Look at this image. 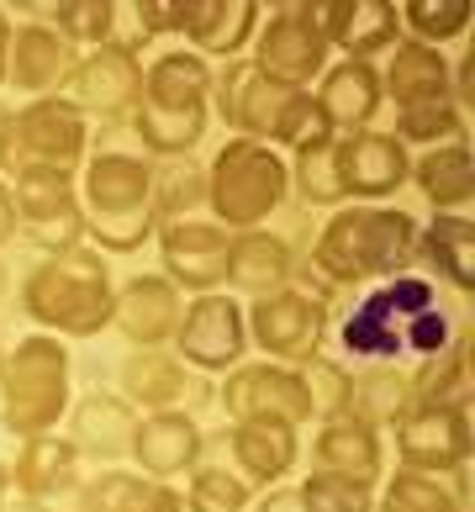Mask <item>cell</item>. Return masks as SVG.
I'll return each mask as SVG.
<instances>
[{"instance_id": "e0dca14e", "label": "cell", "mask_w": 475, "mask_h": 512, "mask_svg": "<svg viewBox=\"0 0 475 512\" xmlns=\"http://www.w3.org/2000/svg\"><path fill=\"white\" fill-rule=\"evenodd\" d=\"M16 148H22V164L80 169L90 159V122L64 96L22 101L16 106Z\"/></svg>"}, {"instance_id": "bcb514c9", "label": "cell", "mask_w": 475, "mask_h": 512, "mask_svg": "<svg viewBox=\"0 0 475 512\" xmlns=\"http://www.w3.org/2000/svg\"><path fill=\"white\" fill-rule=\"evenodd\" d=\"M132 491H138V470L106 465L95 481H85L80 491H74V512H127Z\"/></svg>"}, {"instance_id": "30bf717a", "label": "cell", "mask_w": 475, "mask_h": 512, "mask_svg": "<svg viewBox=\"0 0 475 512\" xmlns=\"http://www.w3.org/2000/svg\"><path fill=\"white\" fill-rule=\"evenodd\" d=\"M249 64L280 90H312L322 80V69L333 64L317 6H280L264 16L249 43Z\"/></svg>"}, {"instance_id": "7dc6e473", "label": "cell", "mask_w": 475, "mask_h": 512, "mask_svg": "<svg viewBox=\"0 0 475 512\" xmlns=\"http://www.w3.org/2000/svg\"><path fill=\"white\" fill-rule=\"evenodd\" d=\"M454 333H460L454 317L444 307H428V312H417V317L402 322V349L417 354V359H433V354H444L454 344Z\"/></svg>"}, {"instance_id": "ffe728a7", "label": "cell", "mask_w": 475, "mask_h": 512, "mask_svg": "<svg viewBox=\"0 0 475 512\" xmlns=\"http://www.w3.org/2000/svg\"><path fill=\"white\" fill-rule=\"evenodd\" d=\"M80 64L59 32H53L43 16L11 27V48H6V90H16L22 101H43V96H64L69 74Z\"/></svg>"}, {"instance_id": "5b68a950", "label": "cell", "mask_w": 475, "mask_h": 512, "mask_svg": "<svg viewBox=\"0 0 475 512\" xmlns=\"http://www.w3.org/2000/svg\"><path fill=\"white\" fill-rule=\"evenodd\" d=\"M74 402V359L53 333H27L0 349V428L11 439H37L64 423Z\"/></svg>"}, {"instance_id": "db71d44e", "label": "cell", "mask_w": 475, "mask_h": 512, "mask_svg": "<svg viewBox=\"0 0 475 512\" xmlns=\"http://www.w3.org/2000/svg\"><path fill=\"white\" fill-rule=\"evenodd\" d=\"M6 48H11V16L0 11V90H6Z\"/></svg>"}, {"instance_id": "681fc988", "label": "cell", "mask_w": 475, "mask_h": 512, "mask_svg": "<svg viewBox=\"0 0 475 512\" xmlns=\"http://www.w3.org/2000/svg\"><path fill=\"white\" fill-rule=\"evenodd\" d=\"M127 512H185V491L175 481H148L138 476V491H132Z\"/></svg>"}, {"instance_id": "4dcf8cb0", "label": "cell", "mask_w": 475, "mask_h": 512, "mask_svg": "<svg viewBox=\"0 0 475 512\" xmlns=\"http://www.w3.org/2000/svg\"><path fill=\"white\" fill-rule=\"evenodd\" d=\"M312 101L322 106V117L333 122L338 138H344V132H365V127H375L380 106H386V96H380V69L375 64L338 59V64L322 69Z\"/></svg>"}, {"instance_id": "9f6ffc18", "label": "cell", "mask_w": 475, "mask_h": 512, "mask_svg": "<svg viewBox=\"0 0 475 512\" xmlns=\"http://www.w3.org/2000/svg\"><path fill=\"white\" fill-rule=\"evenodd\" d=\"M6 497H11V465L0 460V507H6Z\"/></svg>"}, {"instance_id": "e575fe53", "label": "cell", "mask_w": 475, "mask_h": 512, "mask_svg": "<svg viewBox=\"0 0 475 512\" xmlns=\"http://www.w3.org/2000/svg\"><path fill=\"white\" fill-rule=\"evenodd\" d=\"M407 381H412L417 407H465L470 402V333L460 328L444 354L417 359V370H407Z\"/></svg>"}, {"instance_id": "8fae6325", "label": "cell", "mask_w": 475, "mask_h": 512, "mask_svg": "<svg viewBox=\"0 0 475 512\" xmlns=\"http://www.w3.org/2000/svg\"><path fill=\"white\" fill-rule=\"evenodd\" d=\"M143 96V43L138 37H117L106 48L80 53L64 101L80 111L85 122H127L132 106Z\"/></svg>"}, {"instance_id": "1f68e13d", "label": "cell", "mask_w": 475, "mask_h": 512, "mask_svg": "<svg viewBox=\"0 0 475 512\" xmlns=\"http://www.w3.org/2000/svg\"><path fill=\"white\" fill-rule=\"evenodd\" d=\"M380 96L402 106H423V101H449V59L439 48H423L402 37V43L391 48L386 69H380Z\"/></svg>"}, {"instance_id": "3957f363", "label": "cell", "mask_w": 475, "mask_h": 512, "mask_svg": "<svg viewBox=\"0 0 475 512\" xmlns=\"http://www.w3.org/2000/svg\"><path fill=\"white\" fill-rule=\"evenodd\" d=\"M16 307L37 333L53 338H101L111 328V307H117V286H111L106 254H95L90 243L69 254H43L22 275Z\"/></svg>"}, {"instance_id": "4fadbf2b", "label": "cell", "mask_w": 475, "mask_h": 512, "mask_svg": "<svg viewBox=\"0 0 475 512\" xmlns=\"http://www.w3.org/2000/svg\"><path fill=\"white\" fill-rule=\"evenodd\" d=\"M217 407L227 412V423H285V428H307L312 423V402L301 386V370L291 365H270V359H243L238 370L222 375L217 386Z\"/></svg>"}, {"instance_id": "52a82bcc", "label": "cell", "mask_w": 475, "mask_h": 512, "mask_svg": "<svg viewBox=\"0 0 475 512\" xmlns=\"http://www.w3.org/2000/svg\"><path fill=\"white\" fill-rule=\"evenodd\" d=\"M439 307V286L417 270H402L391 280H380L375 291H365L354 301V312L338 322V349L344 359H359V365H396L402 349V322Z\"/></svg>"}, {"instance_id": "4316f807", "label": "cell", "mask_w": 475, "mask_h": 512, "mask_svg": "<svg viewBox=\"0 0 475 512\" xmlns=\"http://www.w3.org/2000/svg\"><path fill=\"white\" fill-rule=\"evenodd\" d=\"M85 486V460L59 428L53 433H37V439H22L11 460V491L16 497H32V502H64Z\"/></svg>"}, {"instance_id": "cb8c5ba5", "label": "cell", "mask_w": 475, "mask_h": 512, "mask_svg": "<svg viewBox=\"0 0 475 512\" xmlns=\"http://www.w3.org/2000/svg\"><path fill=\"white\" fill-rule=\"evenodd\" d=\"M185 296L169 286L164 275H132L117 286V307H111V328H117L132 349H169L180 328Z\"/></svg>"}, {"instance_id": "484cf974", "label": "cell", "mask_w": 475, "mask_h": 512, "mask_svg": "<svg viewBox=\"0 0 475 512\" xmlns=\"http://www.w3.org/2000/svg\"><path fill=\"white\" fill-rule=\"evenodd\" d=\"M412 270L428 275L433 286L470 296L475 291V222H470V212H433L428 227H417Z\"/></svg>"}, {"instance_id": "83f0119b", "label": "cell", "mask_w": 475, "mask_h": 512, "mask_svg": "<svg viewBox=\"0 0 475 512\" xmlns=\"http://www.w3.org/2000/svg\"><path fill=\"white\" fill-rule=\"evenodd\" d=\"M259 22H264V11L254 0H190L180 43L217 69V64L249 59V43H254Z\"/></svg>"}, {"instance_id": "8992f818", "label": "cell", "mask_w": 475, "mask_h": 512, "mask_svg": "<svg viewBox=\"0 0 475 512\" xmlns=\"http://www.w3.org/2000/svg\"><path fill=\"white\" fill-rule=\"evenodd\" d=\"M285 196H291V180H285V159L270 143L227 138L212 154V164H206V212H212L222 233L270 227Z\"/></svg>"}, {"instance_id": "f1b7e54d", "label": "cell", "mask_w": 475, "mask_h": 512, "mask_svg": "<svg viewBox=\"0 0 475 512\" xmlns=\"http://www.w3.org/2000/svg\"><path fill=\"white\" fill-rule=\"evenodd\" d=\"M222 444H227L233 470L254 491L280 486L296 470V460H301V428L270 423V417H259V423H233V428L222 433Z\"/></svg>"}, {"instance_id": "f6af8a7d", "label": "cell", "mask_w": 475, "mask_h": 512, "mask_svg": "<svg viewBox=\"0 0 475 512\" xmlns=\"http://www.w3.org/2000/svg\"><path fill=\"white\" fill-rule=\"evenodd\" d=\"M301 497L312 512H375V486H354L344 476H328V470H312L301 481Z\"/></svg>"}, {"instance_id": "60d3db41", "label": "cell", "mask_w": 475, "mask_h": 512, "mask_svg": "<svg viewBox=\"0 0 475 512\" xmlns=\"http://www.w3.org/2000/svg\"><path fill=\"white\" fill-rule=\"evenodd\" d=\"M470 117L454 111L449 101H423V106H402L396 111V132L391 138L402 148H444V143H465Z\"/></svg>"}, {"instance_id": "277c9868", "label": "cell", "mask_w": 475, "mask_h": 512, "mask_svg": "<svg viewBox=\"0 0 475 512\" xmlns=\"http://www.w3.org/2000/svg\"><path fill=\"white\" fill-rule=\"evenodd\" d=\"M154 159L127 154V148H95L80 164V212L85 243L95 254L127 259L143 243H154Z\"/></svg>"}, {"instance_id": "816d5d0a", "label": "cell", "mask_w": 475, "mask_h": 512, "mask_svg": "<svg viewBox=\"0 0 475 512\" xmlns=\"http://www.w3.org/2000/svg\"><path fill=\"white\" fill-rule=\"evenodd\" d=\"M16 238V201H11V185L0 180V249Z\"/></svg>"}, {"instance_id": "d6a6232c", "label": "cell", "mask_w": 475, "mask_h": 512, "mask_svg": "<svg viewBox=\"0 0 475 512\" xmlns=\"http://www.w3.org/2000/svg\"><path fill=\"white\" fill-rule=\"evenodd\" d=\"M375 512H470V470L423 476V470L396 465L375 486Z\"/></svg>"}, {"instance_id": "836d02e7", "label": "cell", "mask_w": 475, "mask_h": 512, "mask_svg": "<svg viewBox=\"0 0 475 512\" xmlns=\"http://www.w3.org/2000/svg\"><path fill=\"white\" fill-rule=\"evenodd\" d=\"M407 185H417L433 212H470L475 201V159H470V143H444V148H423L412 159V175Z\"/></svg>"}, {"instance_id": "ee69618b", "label": "cell", "mask_w": 475, "mask_h": 512, "mask_svg": "<svg viewBox=\"0 0 475 512\" xmlns=\"http://www.w3.org/2000/svg\"><path fill=\"white\" fill-rule=\"evenodd\" d=\"M328 138H338L333 132V122L322 117V106L312 101V90H301V96L285 106V117H280V127H275V138H270V148L285 159V154H301V148H312V143H328Z\"/></svg>"}, {"instance_id": "9c48e42d", "label": "cell", "mask_w": 475, "mask_h": 512, "mask_svg": "<svg viewBox=\"0 0 475 512\" xmlns=\"http://www.w3.org/2000/svg\"><path fill=\"white\" fill-rule=\"evenodd\" d=\"M243 322H249V349H259L270 365H307L312 354H322L328 344V322L333 307L328 301L307 296L301 286H280L270 296H254L243 307Z\"/></svg>"}, {"instance_id": "ba28073f", "label": "cell", "mask_w": 475, "mask_h": 512, "mask_svg": "<svg viewBox=\"0 0 475 512\" xmlns=\"http://www.w3.org/2000/svg\"><path fill=\"white\" fill-rule=\"evenodd\" d=\"M11 185L16 201V238H27L43 254H69L85 243V212H80V169H48L27 164Z\"/></svg>"}, {"instance_id": "44dd1931", "label": "cell", "mask_w": 475, "mask_h": 512, "mask_svg": "<svg viewBox=\"0 0 475 512\" xmlns=\"http://www.w3.org/2000/svg\"><path fill=\"white\" fill-rule=\"evenodd\" d=\"M138 423H143V412L122 402L117 391H85L64 412V439L80 449V460L122 465L132 454V439H138Z\"/></svg>"}, {"instance_id": "d4e9b609", "label": "cell", "mask_w": 475, "mask_h": 512, "mask_svg": "<svg viewBox=\"0 0 475 512\" xmlns=\"http://www.w3.org/2000/svg\"><path fill=\"white\" fill-rule=\"evenodd\" d=\"M312 465L354 486H380L386 481V439H380V428L359 423L349 412L322 417L312 433Z\"/></svg>"}, {"instance_id": "ac0fdd59", "label": "cell", "mask_w": 475, "mask_h": 512, "mask_svg": "<svg viewBox=\"0 0 475 512\" xmlns=\"http://www.w3.org/2000/svg\"><path fill=\"white\" fill-rule=\"evenodd\" d=\"M407 175H412V154L391 132L365 127V132H344L338 138V180H344L349 201L386 206L407 185Z\"/></svg>"}, {"instance_id": "11a10c76", "label": "cell", "mask_w": 475, "mask_h": 512, "mask_svg": "<svg viewBox=\"0 0 475 512\" xmlns=\"http://www.w3.org/2000/svg\"><path fill=\"white\" fill-rule=\"evenodd\" d=\"M11 301V264H6V254H0V307Z\"/></svg>"}, {"instance_id": "74e56055", "label": "cell", "mask_w": 475, "mask_h": 512, "mask_svg": "<svg viewBox=\"0 0 475 512\" xmlns=\"http://www.w3.org/2000/svg\"><path fill=\"white\" fill-rule=\"evenodd\" d=\"M154 222H185L206 206V164L190 159H154Z\"/></svg>"}, {"instance_id": "6da1fadb", "label": "cell", "mask_w": 475, "mask_h": 512, "mask_svg": "<svg viewBox=\"0 0 475 512\" xmlns=\"http://www.w3.org/2000/svg\"><path fill=\"white\" fill-rule=\"evenodd\" d=\"M412 243H417V217L402 206H365L344 201L338 212L317 227L307 270L328 286L333 296H344L365 280H391L412 270Z\"/></svg>"}, {"instance_id": "9a60e30c", "label": "cell", "mask_w": 475, "mask_h": 512, "mask_svg": "<svg viewBox=\"0 0 475 512\" xmlns=\"http://www.w3.org/2000/svg\"><path fill=\"white\" fill-rule=\"evenodd\" d=\"M301 90H280L270 85L249 59H233V64H217L212 69V117L233 132V138H254V143H270L275 127L285 117Z\"/></svg>"}, {"instance_id": "7bdbcfd3", "label": "cell", "mask_w": 475, "mask_h": 512, "mask_svg": "<svg viewBox=\"0 0 475 512\" xmlns=\"http://www.w3.org/2000/svg\"><path fill=\"white\" fill-rule=\"evenodd\" d=\"M301 370V386H307V402H312V417L322 423V417H338L349 412V386H354V370L344 365V359H328V354H312Z\"/></svg>"}, {"instance_id": "f5cc1de1", "label": "cell", "mask_w": 475, "mask_h": 512, "mask_svg": "<svg viewBox=\"0 0 475 512\" xmlns=\"http://www.w3.org/2000/svg\"><path fill=\"white\" fill-rule=\"evenodd\" d=\"M0 512H53V502H32V497H16V491H11Z\"/></svg>"}, {"instance_id": "7a4b0ae2", "label": "cell", "mask_w": 475, "mask_h": 512, "mask_svg": "<svg viewBox=\"0 0 475 512\" xmlns=\"http://www.w3.org/2000/svg\"><path fill=\"white\" fill-rule=\"evenodd\" d=\"M212 127V64L190 48H164L143 64V96L127 117L143 159H190Z\"/></svg>"}, {"instance_id": "f546056e", "label": "cell", "mask_w": 475, "mask_h": 512, "mask_svg": "<svg viewBox=\"0 0 475 512\" xmlns=\"http://www.w3.org/2000/svg\"><path fill=\"white\" fill-rule=\"evenodd\" d=\"M291 275H296L291 238L270 233V227L233 233V243H227V275H222L227 296H238V301L270 296V291H280V286H291Z\"/></svg>"}, {"instance_id": "f35d334b", "label": "cell", "mask_w": 475, "mask_h": 512, "mask_svg": "<svg viewBox=\"0 0 475 512\" xmlns=\"http://www.w3.org/2000/svg\"><path fill=\"white\" fill-rule=\"evenodd\" d=\"M43 22L59 32L74 53H90V48L117 43L122 6H111V0H69V6H48Z\"/></svg>"}, {"instance_id": "7c38bea8", "label": "cell", "mask_w": 475, "mask_h": 512, "mask_svg": "<svg viewBox=\"0 0 475 512\" xmlns=\"http://www.w3.org/2000/svg\"><path fill=\"white\" fill-rule=\"evenodd\" d=\"M169 354L185 359L196 375H227L249 354V322H243V301L227 291L190 296L180 312V328L169 338Z\"/></svg>"}, {"instance_id": "2e32d148", "label": "cell", "mask_w": 475, "mask_h": 512, "mask_svg": "<svg viewBox=\"0 0 475 512\" xmlns=\"http://www.w3.org/2000/svg\"><path fill=\"white\" fill-rule=\"evenodd\" d=\"M154 243H159V275L180 296L222 291L227 243H233V233H222V227L206 222V217H185V222H164L154 233Z\"/></svg>"}, {"instance_id": "603a6c76", "label": "cell", "mask_w": 475, "mask_h": 512, "mask_svg": "<svg viewBox=\"0 0 475 512\" xmlns=\"http://www.w3.org/2000/svg\"><path fill=\"white\" fill-rule=\"evenodd\" d=\"M317 22L328 48L354 64H375L380 53L402 43V16H396L391 0H322Z\"/></svg>"}, {"instance_id": "5bb4252c", "label": "cell", "mask_w": 475, "mask_h": 512, "mask_svg": "<svg viewBox=\"0 0 475 512\" xmlns=\"http://www.w3.org/2000/svg\"><path fill=\"white\" fill-rule=\"evenodd\" d=\"M396 465L423 476L470 470V402L465 407H407L396 417Z\"/></svg>"}, {"instance_id": "7402d4cb", "label": "cell", "mask_w": 475, "mask_h": 512, "mask_svg": "<svg viewBox=\"0 0 475 512\" xmlns=\"http://www.w3.org/2000/svg\"><path fill=\"white\" fill-rule=\"evenodd\" d=\"M127 460L138 465V476H148V481L190 476V470L206 460V428L196 423V412H190V407L148 412L138 423V439H132Z\"/></svg>"}, {"instance_id": "d6986e66", "label": "cell", "mask_w": 475, "mask_h": 512, "mask_svg": "<svg viewBox=\"0 0 475 512\" xmlns=\"http://www.w3.org/2000/svg\"><path fill=\"white\" fill-rule=\"evenodd\" d=\"M117 396L132 402L143 417L148 412H175V407H196L206 402V381L196 370L175 359L169 349H132L122 365H117Z\"/></svg>"}, {"instance_id": "8d00e7d4", "label": "cell", "mask_w": 475, "mask_h": 512, "mask_svg": "<svg viewBox=\"0 0 475 512\" xmlns=\"http://www.w3.org/2000/svg\"><path fill=\"white\" fill-rule=\"evenodd\" d=\"M285 180H291V196L307 206V212H312V206H317V212H338V206L349 201L344 180H338V138L291 154V159H285Z\"/></svg>"}, {"instance_id": "d590c367", "label": "cell", "mask_w": 475, "mask_h": 512, "mask_svg": "<svg viewBox=\"0 0 475 512\" xmlns=\"http://www.w3.org/2000/svg\"><path fill=\"white\" fill-rule=\"evenodd\" d=\"M412 407V381L402 365H365L349 386V417L370 428H396V417Z\"/></svg>"}, {"instance_id": "c3c4849f", "label": "cell", "mask_w": 475, "mask_h": 512, "mask_svg": "<svg viewBox=\"0 0 475 512\" xmlns=\"http://www.w3.org/2000/svg\"><path fill=\"white\" fill-rule=\"evenodd\" d=\"M185 16H190V0H138V6H132V27H138V43H159V37H185Z\"/></svg>"}, {"instance_id": "ab89813d", "label": "cell", "mask_w": 475, "mask_h": 512, "mask_svg": "<svg viewBox=\"0 0 475 512\" xmlns=\"http://www.w3.org/2000/svg\"><path fill=\"white\" fill-rule=\"evenodd\" d=\"M396 16H402V37L439 53L444 43H460L470 32V0H402Z\"/></svg>"}, {"instance_id": "f907efd6", "label": "cell", "mask_w": 475, "mask_h": 512, "mask_svg": "<svg viewBox=\"0 0 475 512\" xmlns=\"http://www.w3.org/2000/svg\"><path fill=\"white\" fill-rule=\"evenodd\" d=\"M249 512H312L307 507V497H301V486H270V491H254V502H249Z\"/></svg>"}, {"instance_id": "b9f144b4", "label": "cell", "mask_w": 475, "mask_h": 512, "mask_svg": "<svg viewBox=\"0 0 475 512\" xmlns=\"http://www.w3.org/2000/svg\"><path fill=\"white\" fill-rule=\"evenodd\" d=\"M249 502H254V486L227 465L201 460L185 476V512H249Z\"/></svg>"}]
</instances>
